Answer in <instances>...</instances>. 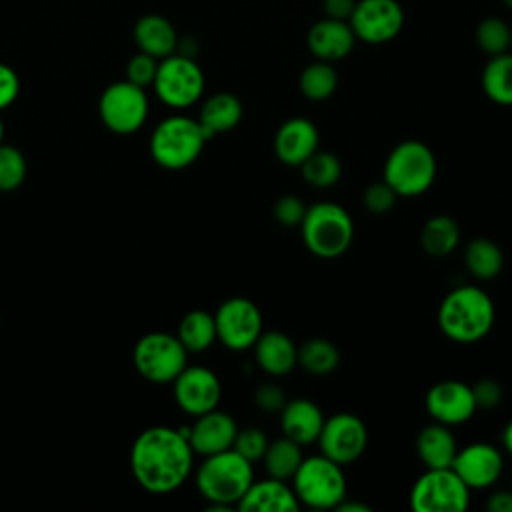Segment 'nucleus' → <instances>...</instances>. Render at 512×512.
Masks as SVG:
<instances>
[{"label":"nucleus","mask_w":512,"mask_h":512,"mask_svg":"<svg viewBox=\"0 0 512 512\" xmlns=\"http://www.w3.org/2000/svg\"><path fill=\"white\" fill-rule=\"evenodd\" d=\"M158 58L146 54V52H136L128 64H126V80L140 86V88H148L154 82L156 70H158Z\"/></svg>","instance_id":"nucleus-38"},{"label":"nucleus","mask_w":512,"mask_h":512,"mask_svg":"<svg viewBox=\"0 0 512 512\" xmlns=\"http://www.w3.org/2000/svg\"><path fill=\"white\" fill-rule=\"evenodd\" d=\"M298 364L312 376H326L338 368L340 350L326 338H310L298 346Z\"/></svg>","instance_id":"nucleus-32"},{"label":"nucleus","mask_w":512,"mask_h":512,"mask_svg":"<svg viewBox=\"0 0 512 512\" xmlns=\"http://www.w3.org/2000/svg\"><path fill=\"white\" fill-rule=\"evenodd\" d=\"M292 490L298 502L308 508H336L346 498V476L342 472V464L324 454L302 458L296 474L292 476Z\"/></svg>","instance_id":"nucleus-7"},{"label":"nucleus","mask_w":512,"mask_h":512,"mask_svg":"<svg viewBox=\"0 0 512 512\" xmlns=\"http://www.w3.org/2000/svg\"><path fill=\"white\" fill-rule=\"evenodd\" d=\"M236 508L242 512H294L300 502L286 480L268 476L266 480H252Z\"/></svg>","instance_id":"nucleus-22"},{"label":"nucleus","mask_w":512,"mask_h":512,"mask_svg":"<svg viewBox=\"0 0 512 512\" xmlns=\"http://www.w3.org/2000/svg\"><path fill=\"white\" fill-rule=\"evenodd\" d=\"M316 442L320 446V454L344 466L364 454L368 444V430L356 414L338 412L324 420Z\"/></svg>","instance_id":"nucleus-14"},{"label":"nucleus","mask_w":512,"mask_h":512,"mask_svg":"<svg viewBox=\"0 0 512 512\" xmlns=\"http://www.w3.org/2000/svg\"><path fill=\"white\" fill-rule=\"evenodd\" d=\"M488 512H512V488L510 490H496L486 500Z\"/></svg>","instance_id":"nucleus-45"},{"label":"nucleus","mask_w":512,"mask_h":512,"mask_svg":"<svg viewBox=\"0 0 512 512\" xmlns=\"http://www.w3.org/2000/svg\"><path fill=\"white\" fill-rule=\"evenodd\" d=\"M286 400H288L286 392L274 382L260 384L254 392V404L264 412H280L284 408Z\"/></svg>","instance_id":"nucleus-42"},{"label":"nucleus","mask_w":512,"mask_h":512,"mask_svg":"<svg viewBox=\"0 0 512 512\" xmlns=\"http://www.w3.org/2000/svg\"><path fill=\"white\" fill-rule=\"evenodd\" d=\"M502 444H504L506 452L512 456V420L502 430Z\"/></svg>","instance_id":"nucleus-47"},{"label":"nucleus","mask_w":512,"mask_h":512,"mask_svg":"<svg viewBox=\"0 0 512 512\" xmlns=\"http://www.w3.org/2000/svg\"><path fill=\"white\" fill-rule=\"evenodd\" d=\"M470 504V488L448 468H426L410 490V506L416 512H464Z\"/></svg>","instance_id":"nucleus-10"},{"label":"nucleus","mask_w":512,"mask_h":512,"mask_svg":"<svg viewBox=\"0 0 512 512\" xmlns=\"http://www.w3.org/2000/svg\"><path fill=\"white\" fill-rule=\"evenodd\" d=\"M426 410L434 422L458 426L468 422L476 408L472 386L462 380H442L426 392Z\"/></svg>","instance_id":"nucleus-16"},{"label":"nucleus","mask_w":512,"mask_h":512,"mask_svg":"<svg viewBox=\"0 0 512 512\" xmlns=\"http://www.w3.org/2000/svg\"><path fill=\"white\" fill-rule=\"evenodd\" d=\"M20 94V78L16 70L0 62V112L16 102Z\"/></svg>","instance_id":"nucleus-43"},{"label":"nucleus","mask_w":512,"mask_h":512,"mask_svg":"<svg viewBox=\"0 0 512 512\" xmlns=\"http://www.w3.org/2000/svg\"><path fill=\"white\" fill-rule=\"evenodd\" d=\"M238 432L236 420L218 408L196 416V422L188 426V442L194 454L210 456L232 448Z\"/></svg>","instance_id":"nucleus-18"},{"label":"nucleus","mask_w":512,"mask_h":512,"mask_svg":"<svg viewBox=\"0 0 512 512\" xmlns=\"http://www.w3.org/2000/svg\"><path fill=\"white\" fill-rule=\"evenodd\" d=\"M324 420L326 418L320 406L308 398L286 400L284 408L280 410L282 434L298 442L300 446H306L318 440Z\"/></svg>","instance_id":"nucleus-23"},{"label":"nucleus","mask_w":512,"mask_h":512,"mask_svg":"<svg viewBox=\"0 0 512 512\" xmlns=\"http://www.w3.org/2000/svg\"><path fill=\"white\" fill-rule=\"evenodd\" d=\"M4 142V122H2V118H0V144Z\"/></svg>","instance_id":"nucleus-48"},{"label":"nucleus","mask_w":512,"mask_h":512,"mask_svg":"<svg viewBox=\"0 0 512 512\" xmlns=\"http://www.w3.org/2000/svg\"><path fill=\"white\" fill-rule=\"evenodd\" d=\"M302 178L314 188H330L342 176V162L334 152L316 150L302 164Z\"/></svg>","instance_id":"nucleus-34"},{"label":"nucleus","mask_w":512,"mask_h":512,"mask_svg":"<svg viewBox=\"0 0 512 512\" xmlns=\"http://www.w3.org/2000/svg\"><path fill=\"white\" fill-rule=\"evenodd\" d=\"M178 340L184 344L188 354H198L208 350L216 340L214 314L206 310H190L182 316L176 332Z\"/></svg>","instance_id":"nucleus-30"},{"label":"nucleus","mask_w":512,"mask_h":512,"mask_svg":"<svg viewBox=\"0 0 512 512\" xmlns=\"http://www.w3.org/2000/svg\"><path fill=\"white\" fill-rule=\"evenodd\" d=\"M320 134L312 120L296 116L280 124L274 134V154L286 166H300L310 154L318 150Z\"/></svg>","instance_id":"nucleus-19"},{"label":"nucleus","mask_w":512,"mask_h":512,"mask_svg":"<svg viewBox=\"0 0 512 512\" xmlns=\"http://www.w3.org/2000/svg\"><path fill=\"white\" fill-rule=\"evenodd\" d=\"M480 84L484 94L500 106H512V52L490 56L482 68Z\"/></svg>","instance_id":"nucleus-28"},{"label":"nucleus","mask_w":512,"mask_h":512,"mask_svg":"<svg viewBox=\"0 0 512 512\" xmlns=\"http://www.w3.org/2000/svg\"><path fill=\"white\" fill-rule=\"evenodd\" d=\"M216 340L230 350H248L262 334V312L244 296L226 298L214 312Z\"/></svg>","instance_id":"nucleus-12"},{"label":"nucleus","mask_w":512,"mask_h":512,"mask_svg":"<svg viewBox=\"0 0 512 512\" xmlns=\"http://www.w3.org/2000/svg\"><path fill=\"white\" fill-rule=\"evenodd\" d=\"M336 510H340V512H370V506L364 504V502H356V500L344 498V500L336 506Z\"/></svg>","instance_id":"nucleus-46"},{"label":"nucleus","mask_w":512,"mask_h":512,"mask_svg":"<svg viewBox=\"0 0 512 512\" xmlns=\"http://www.w3.org/2000/svg\"><path fill=\"white\" fill-rule=\"evenodd\" d=\"M242 102L232 92H216L208 96L198 114V122L208 134V138L216 134H224L234 130L242 120Z\"/></svg>","instance_id":"nucleus-26"},{"label":"nucleus","mask_w":512,"mask_h":512,"mask_svg":"<svg viewBox=\"0 0 512 512\" xmlns=\"http://www.w3.org/2000/svg\"><path fill=\"white\" fill-rule=\"evenodd\" d=\"M268 442L270 440H268V436L264 434L262 428L246 426V428H238L232 448L240 456H244L246 460L256 462V460H262V456H264V452L268 448Z\"/></svg>","instance_id":"nucleus-37"},{"label":"nucleus","mask_w":512,"mask_h":512,"mask_svg":"<svg viewBox=\"0 0 512 512\" xmlns=\"http://www.w3.org/2000/svg\"><path fill=\"white\" fill-rule=\"evenodd\" d=\"M510 52H512V26H510Z\"/></svg>","instance_id":"nucleus-50"},{"label":"nucleus","mask_w":512,"mask_h":512,"mask_svg":"<svg viewBox=\"0 0 512 512\" xmlns=\"http://www.w3.org/2000/svg\"><path fill=\"white\" fill-rule=\"evenodd\" d=\"M460 242V226L448 214L428 218L420 230V246L432 258L448 256Z\"/></svg>","instance_id":"nucleus-27"},{"label":"nucleus","mask_w":512,"mask_h":512,"mask_svg":"<svg viewBox=\"0 0 512 512\" xmlns=\"http://www.w3.org/2000/svg\"><path fill=\"white\" fill-rule=\"evenodd\" d=\"M136 372L152 384H168L188 366V350L170 332L144 334L132 352Z\"/></svg>","instance_id":"nucleus-9"},{"label":"nucleus","mask_w":512,"mask_h":512,"mask_svg":"<svg viewBox=\"0 0 512 512\" xmlns=\"http://www.w3.org/2000/svg\"><path fill=\"white\" fill-rule=\"evenodd\" d=\"M356 0H322V12L326 18L350 20Z\"/></svg>","instance_id":"nucleus-44"},{"label":"nucleus","mask_w":512,"mask_h":512,"mask_svg":"<svg viewBox=\"0 0 512 512\" xmlns=\"http://www.w3.org/2000/svg\"><path fill=\"white\" fill-rule=\"evenodd\" d=\"M436 156L428 144L422 140H404L396 144L382 170V180L398 196H420L424 194L436 178Z\"/></svg>","instance_id":"nucleus-6"},{"label":"nucleus","mask_w":512,"mask_h":512,"mask_svg":"<svg viewBox=\"0 0 512 512\" xmlns=\"http://www.w3.org/2000/svg\"><path fill=\"white\" fill-rule=\"evenodd\" d=\"M476 44L488 56L508 52L510 50V26L498 16H488V18L480 20L476 26Z\"/></svg>","instance_id":"nucleus-35"},{"label":"nucleus","mask_w":512,"mask_h":512,"mask_svg":"<svg viewBox=\"0 0 512 512\" xmlns=\"http://www.w3.org/2000/svg\"><path fill=\"white\" fill-rule=\"evenodd\" d=\"M208 134L198 118L174 114L158 122L150 134V156L166 170H182L198 160Z\"/></svg>","instance_id":"nucleus-4"},{"label":"nucleus","mask_w":512,"mask_h":512,"mask_svg":"<svg viewBox=\"0 0 512 512\" xmlns=\"http://www.w3.org/2000/svg\"><path fill=\"white\" fill-rule=\"evenodd\" d=\"M174 400L190 416L218 408L222 396L220 378L206 366H186L174 378Z\"/></svg>","instance_id":"nucleus-15"},{"label":"nucleus","mask_w":512,"mask_h":512,"mask_svg":"<svg viewBox=\"0 0 512 512\" xmlns=\"http://www.w3.org/2000/svg\"><path fill=\"white\" fill-rule=\"evenodd\" d=\"M300 232L308 252L330 260L342 256L350 248L354 238V222L346 208L336 202L322 200L306 208Z\"/></svg>","instance_id":"nucleus-5"},{"label":"nucleus","mask_w":512,"mask_h":512,"mask_svg":"<svg viewBox=\"0 0 512 512\" xmlns=\"http://www.w3.org/2000/svg\"><path fill=\"white\" fill-rule=\"evenodd\" d=\"M356 44V34L348 20L320 18L314 22L306 34V46L316 56V60L336 62L346 58Z\"/></svg>","instance_id":"nucleus-20"},{"label":"nucleus","mask_w":512,"mask_h":512,"mask_svg":"<svg viewBox=\"0 0 512 512\" xmlns=\"http://www.w3.org/2000/svg\"><path fill=\"white\" fill-rule=\"evenodd\" d=\"M496 310L492 298L476 286L450 290L438 306V326L442 334L458 344L482 340L494 324Z\"/></svg>","instance_id":"nucleus-2"},{"label":"nucleus","mask_w":512,"mask_h":512,"mask_svg":"<svg viewBox=\"0 0 512 512\" xmlns=\"http://www.w3.org/2000/svg\"><path fill=\"white\" fill-rule=\"evenodd\" d=\"M510 488H512V478H510Z\"/></svg>","instance_id":"nucleus-51"},{"label":"nucleus","mask_w":512,"mask_h":512,"mask_svg":"<svg viewBox=\"0 0 512 512\" xmlns=\"http://www.w3.org/2000/svg\"><path fill=\"white\" fill-rule=\"evenodd\" d=\"M306 204L298 198V196H292V194H286V196H280L274 206H272V216L278 224L286 226V228H294V226H300L302 220H304V214H306Z\"/></svg>","instance_id":"nucleus-40"},{"label":"nucleus","mask_w":512,"mask_h":512,"mask_svg":"<svg viewBox=\"0 0 512 512\" xmlns=\"http://www.w3.org/2000/svg\"><path fill=\"white\" fill-rule=\"evenodd\" d=\"M452 470L464 480L470 490H484L502 476L504 458L502 452L488 442H472L458 448Z\"/></svg>","instance_id":"nucleus-17"},{"label":"nucleus","mask_w":512,"mask_h":512,"mask_svg":"<svg viewBox=\"0 0 512 512\" xmlns=\"http://www.w3.org/2000/svg\"><path fill=\"white\" fill-rule=\"evenodd\" d=\"M502 2H504V4H506L510 10H512V0H502Z\"/></svg>","instance_id":"nucleus-49"},{"label":"nucleus","mask_w":512,"mask_h":512,"mask_svg":"<svg viewBox=\"0 0 512 512\" xmlns=\"http://www.w3.org/2000/svg\"><path fill=\"white\" fill-rule=\"evenodd\" d=\"M28 166L24 154L12 144H0V192H12L22 186Z\"/></svg>","instance_id":"nucleus-36"},{"label":"nucleus","mask_w":512,"mask_h":512,"mask_svg":"<svg viewBox=\"0 0 512 512\" xmlns=\"http://www.w3.org/2000/svg\"><path fill=\"white\" fill-rule=\"evenodd\" d=\"M252 348L258 368L268 376H286L298 364V346L280 330H262Z\"/></svg>","instance_id":"nucleus-21"},{"label":"nucleus","mask_w":512,"mask_h":512,"mask_svg":"<svg viewBox=\"0 0 512 512\" xmlns=\"http://www.w3.org/2000/svg\"><path fill=\"white\" fill-rule=\"evenodd\" d=\"M254 480L252 462L234 448L204 456L196 470V488L210 502L208 510H230Z\"/></svg>","instance_id":"nucleus-3"},{"label":"nucleus","mask_w":512,"mask_h":512,"mask_svg":"<svg viewBox=\"0 0 512 512\" xmlns=\"http://www.w3.org/2000/svg\"><path fill=\"white\" fill-rule=\"evenodd\" d=\"M348 22L356 40L366 44H386L400 34L404 26V8L398 0H358Z\"/></svg>","instance_id":"nucleus-13"},{"label":"nucleus","mask_w":512,"mask_h":512,"mask_svg":"<svg viewBox=\"0 0 512 512\" xmlns=\"http://www.w3.org/2000/svg\"><path fill=\"white\" fill-rule=\"evenodd\" d=\"M204 84L206 80L200 64L192 56L174 52L158 62L152 88L162 104L174 110H184L202 98Z\"/></svg>","instance_id":"nucleus-8"},{"label":"nucleus","mask_w":512,"mask_h":512,"mask_svg":"<svg viewBox=\"0 0 512 512\" xmlns=\"http://www.w3.org/2000/svg\"><path fill=\"white\" fill-rule=\"evenodd\" d=\"M192 462L188 428L150 426L136 436L130 448V470L136 482L152 494L180 488L192 472Z\"/></svg>","instance_id":"nucleus-1"},{"label":"nucleus","mask_w":512,"mask_h":512,"mask_svg":"<svg viewBox=\"0 0 512 512\" xmlns=\"http://www.w3.org/2000/svg\"><path fill=\"white\" fill-rule=\"evenodd\" d=\"M302 458H304L302 446L298 442L290 440L288 436L268 442V448L262 456L268 476L278 478V480H292Z\"/></svg>","instance_id":"nucleus-31"},{"label":"nucleus","mask_w":512,"mask_h":512,"mask_svg":"<svg viewBox=\"0 0 512 512\" xmlns=\"http://www.w3.org/2000/svg\"><path fill=\"white\" fill-rule=\"evenodd\" d=\"M150 102L146 88H140L126 78L104 88L98 100L102 124L120 136L138 132L148 118Z\"/></svg>","instance_id":"nucleus-11"},{"label":"nucleus","mask_w":512,"mask_h":512,"mask_svg":"<svg viewBox=\"0 0 512 512\" xmlns=\"http://www.w3.org/2000/svg\"><path fill=\"white\" fill-rule=\"evenodd\" d=\"M464 266L478 280H492L504 268V252L490 238H474L464 250Z\"/></svg>","instance_id":"nucleus-29"},{"label":"nucleus","mask_w":512,"mask_h":512,"mask_svg":"<svg viewBox=\"0 0 512 512\" xmlns=\"http://www.w3.org/2000/svg\"><path fill=\"white\" fill-rule=\"evenodd\" d=\"M472 394H474V402L476 408H496L502 402V386L498 380L494 378H480L478 382L472 384Z\"/></svg>","instance_id":"nucleus-41"},{"label":"nucleus","mask_w":512,"mask_h":512,"mask_svg":"<svg viewBox=\"0 0 512 512\" xmlns=\"http://www.w3.org/2000/svg\"><path fill=\"white\" fill-rule=\"evenodd\" d=\"M396 198L398 194L384 182H372L370 186H366L364 194H362V202H364V208L370 212V214H386L394 208L396 204Z\"/></svg>","instance_id":"nucleus-39"},{"label":"nucleus","mask_w":512,"mask_h":512,"mask_svg":"<svg viewBox=\"0 0 512 512\" xmlns=\"http://www.w3.org/2000/svg\"><path fill=\"white\" fill-rule=\"evenodd\" d=\"M458 452V442L450 426L432 422L416 436V454L426 468H448Z\"/></svg>","instance_id":"nucleus-25"},{"label":"nucleus","mask_w":512,"mask_h":512,"mask_svg":"<svg viewBox=\"0 0 512 512\" xmlns=\"http://www.w3.org/2000/svg\"><path fill=\"white\" fill-rule=\"evenodd\" d=\"M134 42L140 52L158 60L178 52V32L174 24L162 14H144L134 24Z\"/></svg>","instance_id":"nucleus-24"},{"label":"nucleus","mask_w":512,"mask_h":512,"mask_svg":"<svg viewBox=\"0 0 512 512\" xmlns=\"http://www.w3.org/2000/svg\"><path fill=\"white\" fill-rule=\"evenodd\" d=\"M298 86L302 96L312 102L328 100L338 88V72L332 62L314 60L300 72Z\"/></svg>","instance_id":"nucleus-33"}]
</instances>
